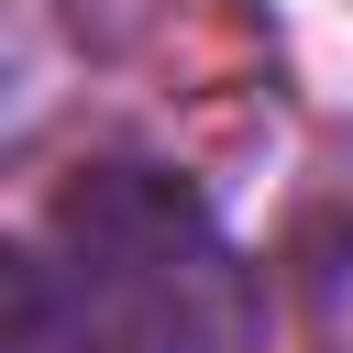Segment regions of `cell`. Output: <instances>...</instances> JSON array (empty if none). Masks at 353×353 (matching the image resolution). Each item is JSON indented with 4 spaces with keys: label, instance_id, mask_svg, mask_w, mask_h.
Returning <instances> with one entry per match:
<instances>
[{
    "label": "cell",
    "instance_id": "obj_1",
    "mask_svg": "<svg viewBox=\"0 0 353 353\" xmlns=\"http://www.w3.org/2000/svg\"><path fill=\"white\" fill-rule=\"evenodd\" d=\"M44 265V254H33ZM77 353H221L243 331V276L210 210L154 165H99L55 199V265Z\"/></svg>",
    "mask_w": 353,
    "mask_h": 353
}]
</instances>
